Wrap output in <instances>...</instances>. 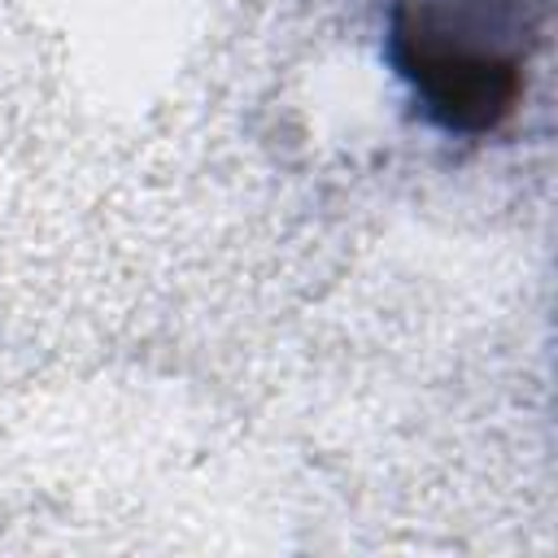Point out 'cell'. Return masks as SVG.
<instances>
[{
    "label": "cell",
    "mask_w": 558,
    "mask_h": 558,
    "mask_svg": "<svg viewBox=\"0 0 558 558\" xmlns=\"http://www.w3.org/2000/svg\"><path fill=\"white\" fill-rule=\"evenodd\" d=\"M532 0H392L388 61L445 135L497 131L519 96Z\"/></svg>",
    "instance_id": "obj_1"
}]
</instances>
